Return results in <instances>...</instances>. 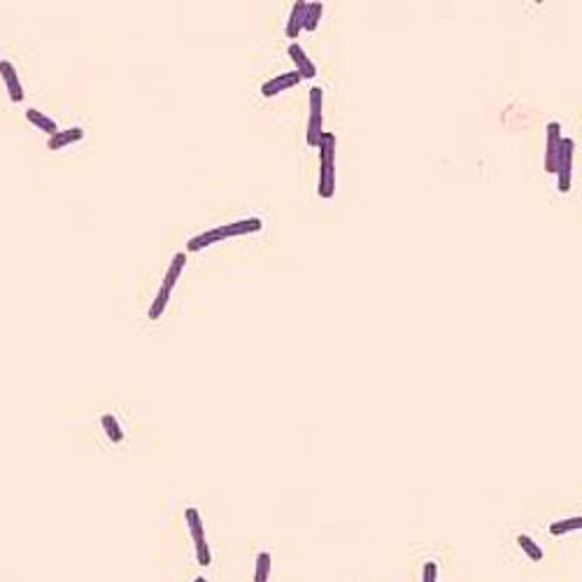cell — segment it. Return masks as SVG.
<instances>
[{
  "mask_svg": "<svg viewBox=\"0 0 582 582\" xmlns=\"http://www.w3.org/2000/svg\"><path fill=\"white\" fill-rule=\"evenodd\" d=\"M298 82H303V75L298 73V70H291V73H284V75H278V78L268 80L264 87H261V93L266 96V98H273V96L287 91V89L296 87Z\"/></svg>",
  "mask_w": 582,
  "mask_h": 582,
  "instance_id": "obj_6",
  "label": "cell"
},
{
  "mask_svg": "<svg viewBox=\"0 0 582 582\" xmlns=\"http://www.w3.org/2000/svg\"><path fill=\"white\" fill-rule=\"evenodd\" d=\"M0 75H3V80H5V89H8L12 103H21L24 100V87L17 78L15 66H12L10 61H0Z\"/></svg>",
  "mask_w": 582,
  "mask_h": 582,
  "instance_id": "obj_9",
  "label": "cell"
},
{
  "mask_svg": "<svg viewBox=\"0 0 582 582\" xmlns=\"http://www.w3.org/2000/svg\"><path fill=\"white\" fill-rule=\"evenodd\" d=\"M226 228V238H235V235H249V233H259L261 228H264V221L259 219V217H249V219H240V221H233L228 224Z\"/></svg>",
  "mask_w": 582,
  "mask_h": 582,
  "instance_id": "obj_12",
  "label": "cell"
},
{
  "mask_svg": "<svg viewBox=\"0 0 582 582\" xmlns=\"http://www.w3.org/2000/svg\"><path fill=\"white\" fill-rule=\"evenodd\" d=\"M80 140H84V129H80V126H75V129H66V131H59L56 136H52L47 140V147L52 152H59L63 147L68 145H75L80 143Z\"/></svg>",
  "mask_w": 582,
  "mask_h": 582,
  "instance_id": "obj_11",
  "label": "cell"
},
{
  "mask_svg": "<svg viewBox=\"0 0 582 582\" xmlns=\"http://www.w3.org/2000/svg\"><path fill=\"white\" fill-rule=\"evenodd\" d=\"M184 266H187V252H177L175 257H172V261H170L168 271H165V278H163V282H161V289H158V293L154 296V303H152L149 312H147V317H149L152 322L163 315L165 305H168V300H170L172 287H175L177 280H180Z\"/></svg>",
  "mask_w": 582,
  "mask_h": 582,
  "instance_id": "obj_2",
  "label": "cell"
},
{
  "mask_svg": "<svg viewBox=\"0 0 582 582\" xmlns=\"http://www.w3.org/2000/svg\"><path fill=\"white\" fill-rule=\"evenodd\" d=\"M582 529V517H568V520H559L549 524V534L552 536H561L568 534V531H578Z\"/></svg>",
  "mask_w": 582,
  "mask_h": 582,
  "instance_id": "obj_15",
  "label": "cell"
},
{
  "mask_svg": "<svg viewBox=\"0 0 582 582\" xmlns=\"http://www.w3.org/2000/svg\"><path fill=\"white\" fill-rule=\"evenodd\" d=\"M26 119L33 126H37V129H40L44 136H49V138L59 133V126H56V121L52 117H47V114H42L40 110H35V107H28V110H26Z\"/></svg>",
  "mask_w": 582,
  "mask_h": 582,
  "instance_id": "obj_13",
  "label": "cell"
},
{
  "mask_svg": "<svg viewBox=\"0 0 582 582\" xmlns=\"http://www.w3.org/2000/svg\"><path fill=\"white\" fill-rule=\"evenodd\" d=\"M103 428L107 431V436H110L112 443H121V438H124V433H121V428L117 424V419L112 417V415H103Z\"/></svg>",
  "mask_w": 582,
  "mask_h": 582,
  "instance_id": "obj_18",
  "label": "cell"
},
{
  "mask_svg": "<svg viewBox=\"0 0 582 582\" xmlns=\"http://www.w3.org/2000/svg\"><path fill=\"white\" fill-rule=\"evenodd\" d=\"M226 240V228L224 226H217V228H210V231H203L201 235H196V238L187 240V252L196 254V252H203L206 247L210 245H217V242Z\"/></svg>",
  "mask_w": 582,
  "mask_h": 582,
  "instance_id": "obj_8",
  "label": "cell"
},
{
  "mask_svg": "<svg viewBox=\"0 0 582 582\" xmlns=\"http://www.w3.org/2000/svg\"><path fill=\"white\" fill-rule=\"evenodd\" d=\"M561 143H564V136H561V126L556 121H549L545 126V156H543V165H545V172L549 175H556V165H559V154H561Z\"/></svg>",
  "mask_w": 582,
  "mask_h": 582,
  "instance_id": "obj_3",
  "label": "cell"
},
{
  "mask_svg": "<svg viewBox=\"0 0 582 582\" xmlns=\"http://www.w3.org/2000/svg\"><path fill=\"white\" fill-rule=\"evenodd\" d=\"M336 191V136L329 131L322 133L319 140V187L317 194L331 198Z\"/></svg>",
  "mask_w": 582,
  "mask_h": 582,
  "instance_id": "obj_1",
  "label": "cell"
},
{
  "mask_svg": "<svg viewBox=\"0 0 582 582\" xmlns=\"http://www.w3.org/2000/svg\"><path fill=\"white\" fill-rule=\"evenodd\" d=\"M187 522H189V531H191V538L198 545V543L206 540V536H203V524H201V515H198L196 508H187Z\"/></svg>",
  "mask_w": 582,
  "mask_h": 582,
  "instance_id": "obj_14",
  "label": "cell"
},
{
  "mask_svg": "<svg viewBox=\"0 0 582 582\" xmlns=\"http://www.w3.org/2000/svg\"><path fill=\"white\" fill-rule=\"evenodd\" d=\"M308 0H296L291 8L289 21H287V37L289 40H296L300 35V30L305 28V15H308Z\"/></svg>",
  "mask_w": 582,
  "mask_h": 582,
  "instance_id": "obj_10",
  "label": "cell"
},
{
  "mask_svg": "<svg viewBox=\"0 0 582 582\" xmlns=\"http://www.w3.org/2000/svg\"><path fill=\"white\" fill-rule=\"evenodd\" d=\"M287 52H289V59L293 61V66H296V70H298L300 75H303V80H315V78H317L315 63L310 61V56L305 54V49L300 47L298 42H291Z\"/></svg>",
  "mask_w": 582,
  "mask_h": 582,
  "instance_id": "obj_7",
  "label": "cell"
},
{
  "mask_svg": "<svg viewBox=\"0 0 582 582\" xmlns=\"http://www.w3.org/2000/svg\"><path fill=\"white\" fill-rule=\"evenodd\" d=\"M517 543H520V547H522L524 552H527L534 561H540V559H543V549H540L538 545H536V543L531 540L529 536H524V534H522L520 538H517Z\"/></svg>",
  "mask_w": 582,
  "mask_h": 582,
  "instance_id": "obj_19",
  "label": "cell"
},
{
  "mask_svg": "<svg viewBox=\"0 0 582 582\" xmlns=\"http://www.w3.org/2000/svg\"><path fill=\"white\" fill-rule=\"evenodd\" d=\"M194 582H208V580H206V578H196Z\"/></svg>",
  "mask_w": 582,
  "mask_h": 582,
  "instance_id": "obj_22",
  "label": "cell"
},
{
  "mask_svg": "<svg viewBox=\"0 0 582 582\" xmlns=\"http://www.w3.org/2000/svg\"><path fill=\"white\" fill-rule=\"evenodd\" d=\"M322 15H324V5L322 3H310L308 5V15H305V30H317L319 21H322Z\"/></svg>",
  "mask_w": 582,
  "mask_h": 582,
  "instance_id": "obj_16",
  "label": "cell"
},
{
  "mask_svg": "<svg viewBox=\"0 0 582 582\" xmlns=\"http://www.w3.org/2000/svg\"><path fill=\"white\" fill-rule=\"evenodd\" d=\"M268 575H271V554L261 552L257 556V575H254V582H268Z\"/></svg>",
  "mask_w": 582,
  "mask_h": 582,
  "instance_id": "obj_17",
  "label": "cell"
},
{
  "mask_svg": "<svg viewBox=\"0 0 582 582\" xmlns=\"http://www.w3.org/2000/svg\"><path fill=\"white\" fill-rule=\"evenodd\" d=\"M322 98L324 91L319 87L310 89V126H308V145L310 147H319V140H322Z\"/></svg>",
  "mask_w": 582,
  "mask_h": 582,
  "instance_id": "obj_5",
  "label": "cell"
},
{
  "mask_svg": "<svg viewBox=\"0 0 582 582\" xmlns=\"http://www.w3.org/2000/svg\"><path fill=\"white\" fill-rule=\"evenodd\" d=\"M573 154H575V143L571 138H564V143H561V154H559V165H556V189H559L561 194H568V191H571Z\"/></svg>",
  "mask_w": 582,
  "mask_h": 582,
  "instance_id": "obj_4",
  "label": "cell"
},
{
  "mask_svg": "<svg viewBox=\"0 0 582 582\" xmlns=\"http://www.w3.org/2000/svg\"><path fill=\"white\" fill-rule=\"evenodd\" d=\"M196 552H198V564H201V566H210V547H208V540L198 543V545H196Z\"/></svg>",
  "mask_w": 582,
  "mask_h": 582,
  "instance_id": "obj_20",
  "label": "cell"
},
{
  "mask_svg": "<svg viewBox=\"0 0 582 582\" xmlns=\"http://www.w3.org/2000/svg\"><path fill=\"white\" fill-rule=\"evenodd\" d=\"M436 575H438V566L433 564V561H426V564H424V575H421V582H436Z\"/></svg>",
  "mask_w": 582,
  "mask_h": 582,
  "instance_id": "obj_21",
  "label": "cell"
}]
</instances>
